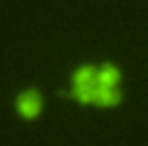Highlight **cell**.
Masks as SVG:
<instances>
[{
	"instance_id": "6da1fadb",
	"label": "cell",
	"mask_w": 148,
	"mask_h": 146,
	"mask_svg": "<svg viewBox=\"0 0 148 146\" xmlns=\"http://www.w3.org/2000/svg\"><path fill=\"white\" fill-rule=\"evenodd\" d=\"M37 107H40V97H37V92H32V89H25V92L17 97V109H20L22 114H35Z\"/></svg>"
},
{
	"instance_id": "5b68a950",
	"label": "cell",
	"mask_w": 148,
	"mask_h": 146,
	"mask_svg": "<svg viewBox=\"0 0 148 146\" xmlns=\"http://www.w3.org/2000/svg\"><path fill=\"white\" fill-rule=\"evenodd\" d=\"M96 79V72L89 67V64H82L77 72H74V84H84V82H94Z\"/></svg>"
},
{
	"instance_id": "3957f363",
	"label": "cell",
	"mask_w": 148,
	"mask_h": 146,
	"mask_svg": "<svg viewBox=\"0 0 148 146\" xmlns=\"http://www.w3.org/2000/svg\"><path fill=\"white\" fill-rule=\"evenodd\" d=\"M96 87H99L96 79L94 82H84V84H74V94L84 102H94L96 99Z\"/></svg>"
},
{
	"instance_id": "277c9868",
	"label": "cell",
	"mask_w": 148,
	"mask_h": 146,
	"mask_svg": "<svg viewBox=\"0 0 148 146\" xmlns=\"http://www.w3.org/2000/svg\"><path fill=\"white\" fill-rule=\"evenodd\" d=\"M116 99H119V92H116L114 87H104V84L96 87V99H94V102H101V104H114Z\"/></svg>"
},
{
	"instance_id": "7a4b0ae2",
	"label": "cell",
	"mask_w": 148,
	"mask_h": 146,
	"mask_svg": "<svg viewBox=\"0 0 148 146\" xmlns=\"http://www.w3.org/2000/svg\"><path fill=\"white\" fill-rule=\"evenodd\" d=\"M116 77H119V72H116L114 64H101V67L96 69V82L104 84V87H114Z\"/></svg>"
}]
</instances>
